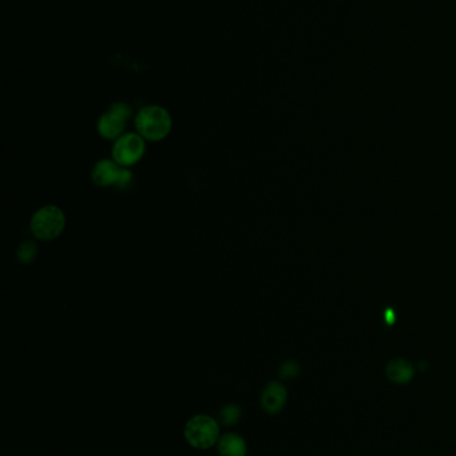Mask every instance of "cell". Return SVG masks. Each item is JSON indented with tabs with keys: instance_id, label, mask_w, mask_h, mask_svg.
Wrapping results in <instances>:
<instances>
[{
	"instance_id": "9",
	"label": "cell",
	"mask_w": 456,
	"mask_h": 456,
	"mask_svg": "<svg viewBox=\"0 0 456 456\" xmlns=\"http://www.w3.org/2000/svg\"><path fill=\"white\" fill-rule=\"evenodd\" d=\"M386 374L395 384H407L413 378V367L406 359H393L388 363Z\"/></svg>"
},
{
	"instance_id": "13",
	"label": "cell",
	"mask_w": 456,
	"mask_h": 456,
	"mask_svg": "<svg viewBox=\"0 0 456 456\" xmlns=\"http://www.w3.org/2000/svg\"><path fill=\"white\" fill-rule=\"evenodd\" d=\"M131 178H133V177H131V172H130L129 169H126V168H122L121 177H119V180H118L116 186H118L119 189H125V187H127V186L130 184Z\"/></svg>"
},
{
	"instance_id": "1",
	"label": "cell",
	"mask_w": 456,
	"mask_h": 456,
	"mask_svg": "<svg viewBox=\"0 0 456 456\" xmlns=\"http://www.w3.org/2000/svg\"><path fill=\"white\" fill-rule=\"evenodd\" d=\"M136 127L142 138L157 142L170 133V113L161 106H146L138 112Z\"/></svg>"
},
{
	"instance_id": "3",
	"label": "cell",
	"mask_w": 456,
	"mask_h": 456,
	"mask_svg": "<svg viewBox=\"0 0 456 456\" xmlns=\"http://www.w3.org/2000/svg\"><path fill=\"white\" fill-rule=\"evenodd\" d=\"M66 224L65 213L55 206L42 207L35 212L31 221V231L38 239L51 240L63 231Z\"/></svg>"
},
{
	"instance_id": "5",
	"label": "cell",
	"mask_w": 456,
	"mask_h": 456,
	"mask_svg": "<svg viewBox=\"0 0 456 456\" xmlns=\"http://www.w3.org/2000/svg\"><path fill=\"white\" fill-rule=\"evenodd\" d=\"M145 152V142L141 135L126 134L118 138L113 147L114 160L122 167L136 165Z\"/></svg>"
},
{
	"instance_id": "2",
	"label": "cell",
	"mask_w": 456,
	"mask_h": 456,
	"mask_svg": "<svg viewBox=\"0 0 456 456\" xmlns=\"http://www.w3.org/2000/svg\"><path fill=\"white\" fill-rule=\"evenodd\" d=\"M185 439L197 450H207L219 439V426L209 415H195L185 426Z\"/></svg>"
},
{
	"instance_id": "10",
	"label": "cell",
	"mask_w": 456,
	"mask_h": 456,
	"mask_svg": "<svg viewBox=\"0 0 456 456\" xmlns=\"http://www.w3.org/2000/svg\"><path fill=\"white\" fill-rule=\"evenodd\" d=\"M241 415H242V411H241L240 406L228 404L221 408V411L218 413V421L222 426L232 427V426L240 422Z\"/></svg>"
},
{
	"instance_id": "7",
	"label": "cell",
	"mask_w": 456,
	"mask_h": 456,
	"mask_svg": "<svg viewBox=\"0 0 456 456\" xmlns=\"http://www.w3.org/2000/svg\"><path fill=\"white\" fill-rule=\"evenodd\" d=\"M121 171H122V168L118 166V163L115 160L113 162V160L104 159V160L98 162L92 169V182L101 187L116 184L119 177H121Z\"/></svg>"
},
{
	"instance_id": "8",
	"label": "cell",
	"mask_w": 456,
	"mask_h": 456,
	"mask_svg": "<svg viewBox=\"0 0 456 456\" xmlns=\"http://www.w3.org/2000/svg\"><path fill=\"white\" fill-rule=\"evenodd\" d=\"M217 448L219 456H246L248 445L245 439L239 434L228 433L219 436L217 442Z\"/></svg>"
},
{
	"instance_id": "6",
	"label": "cell",
	"mask_w": 456,
	"mask_h": 456,
	"mask_svg": "<svg viewBox=\"0 0 456 456\" xmlns=\"http://www.w3.org/2000/svg\"><path fill=\"white\" fill-rule=\"evenodd\" d=\"M288 401L286 386L278 382H269L261 392V407L269 415H276L283 411Z\"/></svg>"
},
{
	"instance_id": "11",
	"label": "cell",
	"mask_w": 456,
	"mask_h": 456,
	"mask_svg": "<svg viewBox=\"0 0 456 456\" xmlns=\"http://www.w3.org/2000/svg\"><path fill=\"white\" fill-rule=\"evenodd\" d=\"M36 254H38V248L31 240H26L18 248V257L22 263H31L36 257Z\"/></svg>"
},
{
	"instance_id": "4",
	"label": "cell",
	"mask_w": 456,
	"mask_h": 456,
	"mask_svg": "<svg viewBox=\"0 0 456 456\" xmlns=\"http://www.w3.org/2000/svg\"><path fill=\"white\" fill-rule=\"evenodd\" d=\"M131 115V109L122 101L112 104L109 111L104 112L99 122H98V131L106 139H114L122 136L125 130L126 121Z\"/></svg>"
},
{
	"instance_id": "12",
	"label": "cell",
	"mask_w": 456,
	"mask_h": 456,
	"mask_svg": "<svg viewBox=\"0 0 456 456\" xmlns=\"http://www.w3.org/2000/svg\"><path fill=\"white\" fill-rule=\"evenodd\" d=\"M298 372H300V366L297 365L296 362H293V360H288V362H286V363L280 367V369H278L280 378L286 379V380L296 378Z\"/></svg>"
},
{
	"instance_id": "14",
	"label": "cell",
	"mask_w": 456,
	"mask_h": 456,
	"mask_svg": "<svg viewBox=\"0 0 456 456\" xmlns=\"http://www.w3.org/2000/svg\"><path fill=\"white\" fill-rule=\"evenodd\" d=\"M386 318H387V323H393V319H395V313H393V311L392 310H388L387 312H386Z\"/></svg>"
}]
</instances>
